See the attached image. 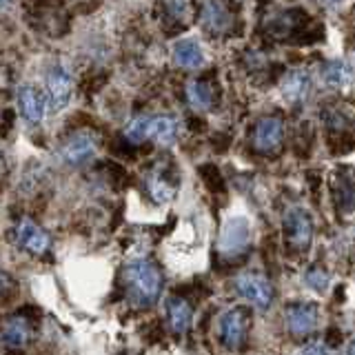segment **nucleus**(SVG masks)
<instances>
[{"instance_id":"20","label":"nucleus","mask_w":355,"mask_h":355,"mask_svg":"<svg viewBox=\"0 0 355 355\" xmlns=\"http://www.w3.org/2000/svg\"><path fill=\"white\" fill-rule=\"evenodd\" d=\"M147 187H149L151 198L155 200V202H160V205L169 202V200L173 198V187L166 182L160 173H151L149 180H147Z\"/></svg>"},{"instance_id":"2","label":"nucleus","mask_w":355,"mask_h":355,"mask_svg":"<svg viewBox=\"0 0 355 355\" xmlns=\"http://www.w3.org/2000/svg\"><path fill=\"white\" fill-rule=\"evenodd\" d=\"M178 136V120L173 116H138L125 127V138L129 142L155 140L160 144H171Z\"/></svg>"},{"instance_id":"24","label":"nucleus","mask_w":355,"mask_h":355,"mask_svg":"<svg viewBox=\"0 0 355 355\" xmlns=\"http://www.w3.org/2000/svg\"><path fill=\"white\" fill-rule=\"evenodd\" d=\"M7 286H9V277H7L3 271H0V293H3Z\"/></svg>"},{"instance_id":"14","label":"nucleus","mask_w":355,"mask_h":355,"mask_svg":"<svg viewBox=\"0 0 355 355\" xmlns=\"http://www.w3.org/2000/svg\"><path fill=\"white\" fill-rule=\"evenodd\" d=\"M311 92V76L306 69H293L282 80V96L288 103H302Z\"/></svg>"},{"instance_id":"8","label":"nucleus","mask_w":355,"mask_h":355,"mask_svg":"<svg viewBox=\"0 0 355 355\" xmlns=\"http://www.w3.org/2000/svg\"><path fill=\"white\" fill-rule=\"evenodd\" d=\"M284 231L293 247L306 249L311 238H313V220L304 209H291L284 216Z\"/></svg>"},{"instance_id":"19","label":"nucleus","mask_w":355,"mask_h":355,"mask_svg":"<svg viewBox=\"0 0 355 355\" xmlns=\"http://www.w3.org/2000/svg\"><path fill=\"white\" fill-rule=\"evenodd\" d=\"M322 78H324V83L331 87H347L351 83V67L342 60H333L324 67Z\"/></svg>"},{"instance_id":"16","label":"nucleus","mask_w":355,"mask_h":355,"mask_svg":"<svg viewBox=\"0 0 355 355\" xmlns=\"http://www.w3.org/2000/svg\"><path fill=\"white\" fill-rule=\"evenodd\" d=\"M0 338H3L7 347L22 349L31 338V329L27 324V320L20 315H11L3 324V329H0Z\"/></svg>"},{"instance_id":"25","label":"nucleus","mask_w":355,"mask_h":355,"mask_svg":"<svg viewBox=\"0 0 355 355\" xmlns=\"http://www.w3.org/2000/svg\"><path fill=\"white\" fill-rule=\"evenodd\" d=\"M347 355H355V342L349 347V353H347Z\"/></svg>"},{"instance_id":"7","label":"nucleus","mask_w":355,"mask_h":355,"mask_svg":"<svg viewBox=\"0 0 355 355\" xmlns=\"http://www.w3.org/2000/svg\"><path fill=\"white\" fill-rule=\"evenodd\" d=\"M286 329L291 331V336H309L318 324V306L311 302H293L284 311Z\"/></svg>"},{"instance_id":"15","label":"nucleus","mask_w":355,"mask_h":355,"mask_svg":"<svg viewBox=\"0 0 355 355\" xmlns=\"http://www.w3.org/2000/svg\"><path fill=\"white\" fill-rule=\"evenodd\" d=\"M166 315H169V327L173 333L182 336L189 329H191V322H193V309L191 304L187 302L182 297H171L166 302Z\"/></svg>"},{"instance_id":"3","label":"nucleus","mask_w":355,"mask_h":355,"mask_svg":"<svg viewBox=\"0 0 355 355\" xmlns=\"http://www.w3.org/2000/svg\"><path fill=\"white\" fill-rule=\"evenodd\" d=\"M249 240H251V229H249L247 218L233 216L222 225L220 238H218V249L222 255L233 258V255H240L242 251H247Z\"/></svg>"},{"instance_id":"26","label":"nucleus","mask_w":355,"mask_h":355,"mask_svg":"<svg viewBox=\"0 0 355 355\" xmlns=\"http://www.w3.org/2000/svg\"><path fill=\"white\" fill-rule=\"evenodd\" d=\"M0 171H3V155H0Z\"/></svg>"},{"instance_id":"18","label":"nucleus","mask_w":355,"mask_h":355,"mask_svg":"<svg viewBox=\"0 0 355 355\" xmlns=\"http://www.w3.org/2000/svg\"><path fill=\"white\" fill-rule=\"evenodd\" d=\"M187 98L189 103H191V107L196 109H211V105H214V92H211V87L205 83V80H191L187 85Z\"/></svg>"},{"instance_id":"6","label":"nucleus","mask_w":355,"mask_h":355,"mask_svg":"<svg viewBox=\"0 0 355 355\" xmlns=\"http://www.w3.org/2000/svg\"><path fill=\"white\" fill-rule=\"evenodd\" d=\"M73 92V80L69 69H64L62 64L51 67V71L47 76V105L53 111H60L69 105Z\"/></svg>"},{"instance_id":"4","label":"nucleus","mask_w":355,"mask_h":355,"mask_svg":"<svg viewBox=\"0 0 355 355\" xmlns=\"http://www.w3.org/2000/svg\"><path fill=\"white\" fill-rule=\"evenodd\" d=\"M96 153H98V140L94 133H89V131L73 133V136L67 138L60 147V158L67 164H73V166L89 162L92 158H96Z\"/></svg>"},{"instance_id":"22","label":"nucleus","mask_w":355,"mask_h":355,"mask_svg":"<svg viewBox=\"0 0 355 355\" xmlns=\"http://www.w3.org/2000/svg\"><path fill=\"white\" fill-rule=\"evenodd\" d=\"M304 280H306V284L311 288H315V291H324L327 284H329V275H327V271H322V269H318V266H313V269L306 271Z\"/></svg>"},{"instance_id":"13","label":"nucleus","mask_w":355,"mask_h":355,"mask_svg":"<svg viewBox=\"0 0 355 355\" xmlns=\"http://www.w3.org/2000/svg\"><path fill=\"white\" fill-rule=\"evenodd\" d=\"M173 60L182 69H198L205 64V51L193 38H182L173 44Z\"/></svg>"},{"instance_id":"17","label":"nucleus","mask_w":355,"mask_h":355,"mask_svg":"<svg viewBox=\"0 0 355 355\" xmlns=\"http://www.w3.org/2000/svg\"><path fill=\"white\" fill-rule=\"evenodd\" d=\"M202 25L211 33H222L231 25V16L225 5L220 3H207L202 5Z\"/></svg>"},{"instance_id":"23","label":"nucleus","mask_w":355,"mask_h":355,"mask_svg":"<svg viewBox=\"0 0 355 355\" xmlns=\"http://www.w3.org/2000/svg\"><path fill=\"white\" fill-rule=\"evenodd\" d=\"M300 355H336V351H333L324 342H313V344H309V347Z\"/></svg>"},{"instance_id":"12","label":"nucleus","mask_w":355,"mask_h":355,"mask_svg":"<svg viewBox=\"0 0 355 355\" xmlns=\"http://www.w3.org/2000/svg\"><path fill=\"white\" fill-rule=\"evenodd\" d=\"M18 109L29 122H40L47 114V98L33 85H22L18 89Z\"/></svg>"},{"instance_id":"1","label":"nucleus","mask_w":355,"mask_h":355,"mask_svg":"<svg viewBox=\"0 0 355 355\" xmlns=\"http://www.w3.org/2000/svg\"><path fill=\"white\" fill-rule=\"evenodd\" d=\"M125 284L127 295L136 306H149L160 297L162 291V273L149 260H131L125 266Z\"/></svg>"},{"instance_id":"21","label":"nucleus","mask_w":355,"mask_h":355,"mask_svg":"<svg viewBox=\"0 0 355 355\" xmlns=\"http://www.w3.org/2000/svg\"><path fill=\"white\" fill-rule=\"evenodd\" d=\"M273 36H288L295 29V16L293 14H280L271 25H269Z\"/></svg>"},{"instance_id":"5","label":"nucleus","mask_w":355,"mask_h":355,"mask_svg":"<svg viewBox=\"0 0 355 355\" xmlns=\"http://www.w3.org/2000/svg\"><path fill=\"white\" fill-rule=\"evenodd\" d=\"M236 291L244 300H249V302H253L255 306H260V309L271 306V302H273V286L260 273H242V275H238L236 277Z\"/></svg>"},{"instance_id":"10","label":"nucleus","mask_w":355,"mask_h":355,"mask_svg":"<svg viewBox=\"0 0 355 355\" xmlns=\"http://www.w3.org/2000/svg\"><path fill=\"white\" fill-rule=\"evenodd\" d=\"M282 136H284V125L280 118L275 116L262 118L253 129V147L264 153L273 151L282 142Z\"/></svg>"},{"instance_id":"9","label":"nucleus","mask_w":355,"mask_h":355,"mask_svg":"<svg viewBox=\"0 0 355 355\" xmlns=\"http://www.w3.org/2000/svg\"><path fill=\"white\" fill-rule=\"evenodd\" d=\"M220 333H222V342L229 349H238L244 340V333H247V309L238 306L227 311L220 322Z\"/></svg>"},{"instance_id":"11","label":"nucleus","mask_w":355,"mask_h":355,"mask_svg":"<svg viewBox=\"0 0 355 355\" xmlns=\"http://www.w3.org/2000/svg\"><path fill=\"white\" fill-rule=\"evenodd\" d=\"M16 238H18V244L25 251L29 253H44L49 249V244H51V238H49V233L40 229L36 222H31V220H22L18 229H16Z\"/></svg>"},{"instance_id":"27","label":"nucleus","mask_w":355,"mask_h":355,"mask_svg":"<svg viewBox=\"0 0 355 355\" xmlns=\"http://www.w3.org/2000/svg\"><path fill=\"white\" fill-rule=\"evenodd\" d=\"M5 7H7V5H5V3H0V9H5Z\"/></svg>"}]
</instances>
